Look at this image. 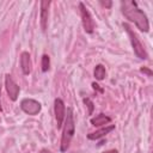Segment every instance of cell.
Masks as SVG:
<instances>
[{
    "instance_id": "cell-4",
    "label": "cell",
    "mask_w": 153,
    "mask_h": 153,
    "mask_svg": "<svg viewBox=\"0 0 153 153\" xmlns=\"http://www.w3.org/2000/svg\"><path fill=\"white\" fill-rule=\"evenodd\" d=\"M80 7V14H81V20H82V26L87 33H92L94 30V20L90 13V11L85 7L82 2L79 4Z\"/></svg>"
},
{
    "instance_id": "cell-16",
    "label": "cell",
    "mask_w": 153,
    "mask_h": 153,
    "mask_svg": "<svg viewBox=\"0 0 153 153\" xmlns=\"http://www.w3.org/2000/svg\"><path fill=\"white\" fill-rule=\"evenodd\" d=\"M100 5H103V6H105V7H110V6H111V1H108V2L100 1Z\"/></svg>"
},
{
    "instance_id": "cell-18",
    "label": "cell",
    "mask_w": 153,
    "mask_h": 153,
    "mask_svg": "<svg viewBox=\"0 0 153 153\" xmlns=\"http://www.w3.org/2000/svg\"><path fill=\"white\" fill-rule=\"evenodd\" d=\"M39 153H50V152H49L48 149H42V151H41Z\"/></svg>"
},
{
    "instance_id": "cell-8",
    "label": "cell",
    "mask_w": 153,
    "mask_h": 153,
    "mask_svg": "<svg viewBox=\"0 0 153 153\" xmlns=\"http://www.w3.org/2000/svg\"><path fill=\"white\" fill-rule=\"evenodd\" d=\"M50 1H41V27L43 31L47 30L48 25V8Z\"/></svg>"
},
{
    "instance_id": "cell-7",
    "label": "cell",
    "mask_w": 153,
    "mask_h": 153,
    "mask_svg": "<svg viewBox=\"0 0 153 153\" xmlns=\"http://www.w3.org/2000/svg\"><path fill=\"white\" fill-rule=\"evenodd\" d=\"M54 111H55V118L57 122V128L62 127V122L65 120L66 116V108H65V103L62 99L56 98L54 102Z\"/></svg>"
},
{
    "instance_id": "cell-13",
    "label": "cell",
    "mask_w": 153,
    "mask_h": 153,
    "mask_svg": "<svg viewBox=\"0 0 153 153\" xmlns=\"http://www.w3.org/2000/svg\"><path fill=\"white\" fill-rule=\"evenodd\" d=\"M50 67V60H49V56L48 55H43L42 56V71L43 72H47Z\"/></svg>"
},
{
    "instance_id": "cell-11",
    "label": "cell",
    "mask_w": 153,
    "mask_h": 153,
    "mask_svg": "<svg viewBox=\"0 0 153 153\" xmlns=\"http://www.w3.org/2000/svg\"><path fill=\"white\" fill-rule=\"evenodd\" d=\"M111 122V118L109 117V116H106V115H104V114H98L96 117H92L91 118V123L93 124V126H97V127H99V126H106L108 123H110Z\"/></svg>"
},
{
    "instance_id": "cell-9",
    "label": "cell",
    "mask_w": 153,
    "mask_h": 153,
    "mask_svg": "<svg viewBox=\"0 0 153 153\" xmlns=\"http://www.w3.org/2000/svg\"><path fill=\"white\" fill-rule=\"evenodd\" d=\"M20 67H22V71L25 75L30 74L31 72V60H30V54L24 51L20 55Z\"/></svg>"
},
{
    "instance_id": "cell-15",
    "label": "cell",
    "mask_w": 153,
    "mask_h": 153,
    "mask_svg": "<svg viewBox=\"0 0 153 153\" xmlns=\"http://www.w3.org/2000/svg\"><path fill=\"white\" fill-rule=\"evenodd\" d=\"M141 72H142V73H147V74H148L149 76L152 75V72H151L149 69H147V68H145V67H143V68H141Z\"/></svg>"
},
{
    "instance_id": "cell-14",
    "label": "cell",
    "mask_w": 153,
    "mask_h": 153,
    "mask_svg": "<svg viewBox=\"0 0 153 153\" xmlns=\"http://www.w3.org/2000/svg\"><path fill=\"white\" fill-rule=\"evenodd\" d=\"M84 103H85V104H87V106H88V114L91 115V114H92V111H93V103H92L88 98H85V99H84Z\"/></svg>"
},
{
    "instance_id": "cell-1",
    "label": "cell",
    "mask_w": 153,
    "mask_h": 153,
    "mask_svg": "<svg viewBox=\"0 0 153 153\" xmlns=\"http://www.w3.org/2000/svg\"><path fill=\"white\" fill-rule=\"evenodd\" d=\"M121 10H122V13L124 14V17L127 19H129L130 22H133L140 31L148 32V30H149L148 19H147L146 14L143 13V11L137 7L136 1H134V0L121 1Z\"/></svg>"
},
{
    "instance_id": "cell-10",
    "label": "cell",
    "mask_w": 153,
    "mask_h": 153,
    "mask_svg": "<svg viewBox=\"0 0 153 153\" xmlns=\"http://www.w3.org/2000/svg\"><path fill=\"white\" fill-rule=\"evenodd\" d=\"M114 129H115V126H114V124H111V126L104 127V128H102V129H99V130H97V131H94V133L88 134V135H87V137H88L90 140H97V139H100V137L105 136L108 133H110V131H111V130H114Z\"/></svg>"
},
{
    "instance_id": "cell-12",
    "label": "cell",
    "mask_w": 153,
    "mask_h": 153,
    "mask_svg": "<svg viewBox=\"0 0 153 153\" xmlns=\"http://www.w3.org/2000/svg\"><path fill=\"white\" fill-rule=\"evenodd\" d=\"M105 74H106L105 68L102 65H97L96 68H94V78L97 80H103L105 78Z\"/></svg>"
},
{
    "instance_id": "cell-17",
    "label": "cell",
    "mask_w": 153,
    "mask_h": 153,
    "mask_svg": "<svg viewBox=\"0 0 153 153\" xmlns=\"http://www.w3.org/2000/svg\"><path fill=\"white\" fill-rule=\"evenodd\" d=\"M103 153H118L116 149H109V151H105V152H103Z\"/></svg>"
},
{
    "instance_id": "cell-6",
    "label": "cell",
    "mask_w": 153,
    "mask_h": 153,
    "mask_svg": "<svg viewBox=\"0 0 153 153\" xmlns=\"http://www.w3.org/2000/svg\"><path fill=\"white\" fill-rule=\"evenodd\" d=\"M5 87L7 91V94L10 97L11 100H17L19 92H20V87L17 85V82L12 79V76L10 74H7L5 76Z\"/></svg>"
},
{
    "instance_id": "cell-19",
    "label": "cell",
    "mask_w": 153,
    "mask_h": 153,
    "mask_svg": "<svg viewBox=\"0 0 153 153\" xmlns=\"http://www.w3.org/2000/svg\"><path fill=\"white\" fill-rule=\"evenodd\" d=\"M0 94H1V86H0ZM0 111H1V102H0Z\"/></svg>"
},
{
    "instance_id": "cell-2",
    "label": "cell",
    "mask_w": 153,
    "mask_h": 153,
    "mask_svg": "<svg viewBox=\"0 0 153 153\" xmlns=\"http://www.w3.org/2000/svg\"><path fill=\"white\" fill-rule=\"evenodd\" d=\"M75 131V123H74V115H73V110L71 108L67 109L66 116H65V126H63V130H62V136H61V145H60V149L61 152H66L71 145V141L73 139Z\"/></svg>"
},
{
    "instance_id": "cell-3",
    "label": "cell",
    "mask_w": 153,
    "mask_h": 153,
    "mask_svg": "<svg viewBox=\"0 0 153 153\" xmlns=\"http://www.w3.org/2000/svg\"><path fill=\"white\" fill-rule=\"evenodd\" d=\"M123 27H124L126 32H127L128 36H129V39H130V43H131V47H133V49H134L135 55H136L139 59H141V60H146V59L148 57V54H147L146 49L143 48L142 43L140 42L139 37L136 36V33L131 30V27H130L128 24H123Z\"/></svg>"
},
{
    "instance_id": "cell-5",
    "label": "cell",
    "mask_w": 153,
    "mask_h": 153,
    "mask_svg": "<svg viewBox=\"0 0 153 153\" xmlns=\"http://www.w3.org/2000/svg\"><path fill=\"white\" fill-rule=\"evenodd\" d=\"M20 108L25 114L31 115V116H35L41 111V104L37 100L31 99V98L23 99L20 102Z\"/></svg>"
}]
</instances>
